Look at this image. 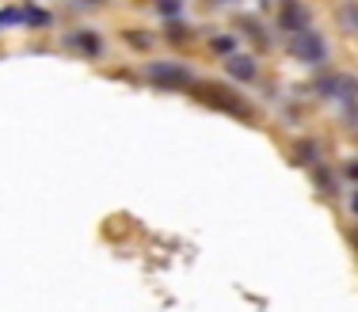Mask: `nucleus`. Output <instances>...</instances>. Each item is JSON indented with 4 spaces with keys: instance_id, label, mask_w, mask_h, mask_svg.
<instances>
[{
    "instance_id": "nucleus-14",
    "label": "nucleus",
    "mask_w": 358,
    "mask_h": 312,
    "mask_svg": "<svg viewBox=\"0 0 358 312\" xmlns=\"http://www.w3.org/2000/svg\"><path fill=\"white\" fill-rule=\"evenodd\" d=\"M92 4H99V0H92Z\"/></svg>"
},
{
    "instance_id": "nucleus-3",
    "label": "nucleus",
    "mask_w": 358,
    "mask_h": 312,
    "mask_svg": "<svg viewBox=\"0 0 358 312\" xmlns=\"http://www.w3.org/2000/svg\"><path fill=\"white\" fill-rule=\"evenodd\" d=\"M289 54L297 57V61L305 65H320L324 57H328V46H324V38L317 35V31H294V38H289Z\"/></svg>"
},
{
    "instance_id": "nucleus-10",
    "label": "nucleus",
    "mask_w": 358,
    "mask_h": 312,
    "mask_svg": "<svg viewBox=\"0 0 358 312\" xmlns=\"http://www.w3.org/2000/svg\"><path fill=\"white\" fill-rule=\"evenodd\" d=\"M214 50H217V54H225V57H229V54L236 50V42H233V38H214Z\"/></svg>"
},
{
    "instance_id": "nucleus-13",
    "label": "nucleus",
    "mask_w": 358,
    "mask_h": 312,
    "mask_svg": "<svg viewBox=\"0 0 358 312\" xmlns=\"http://www.w3.org/2000/svg\"><path fill=\"white\" fill-rule=\"evenodd\" d=\"M217 4H229V0H217Z\"/></svg>"
},
{
    "instance_id": "nucleus-4",
    "label": "nucleus",
    "mask_w": 358,
    "mask_h": 312,
    "mask_svg": "<svg viewBox=\"0 0 358 312\" xmlns=\"http://www.w3.org/2000/svg\"><path fill=\"white\" fill-rule=\"evenodd\" d=\"M305 23H309V12H305V8L297 4V0H286L282 12H278V27L294 35V31H305Z\"/></svg>"
},
{
    "instance_id": "nucleus-12",
    "label": "nucleus",
    "mask_w": 358,
    "mask_h": 312,
    "mask_svg": "<svg viewBox=\"0 0 358 312\" xmlns=\"http://www.w3.org/2000/svg\"><path fill=\"white\" fill-rule=\"evenodd\" d=\"M351 209H355V214H358V191H355V198H351Z\"/></svg>"
},
{
    "instance_id": "nucleus-11",
    "label": "nucleus",
    "mask_w": 358,
    "mask_h": 312,
    "mask_svg": "<svg viewBox=\"0 0 358 312\" xmlns=\"http://www.w3.org/2000/svg\"><path fill=\"white\" fill-rule=\"evenodd\" d=\"M187 35H191V31H187L183 23H176V20L168 23V38H187Z\"/></svg>"
},
{
    "instance_id": "nucleus-5",
    "label": "nucleus",
    "mask_w": 358,
    "mask_h": 312,
    "mask_svg": "<svg viewBox=\"0 0 358 312\" xmlns=\"http://www.w3.org/2000/svg\"><path fill=\"white\" fill-rule=\"evenodd\" d=\"M225 69H229V77L241 80V84L255 80V61H252L248 54H241V50H233V54L225 57Z\"/></svg>"
},
{
    "instance_id": "nucleus-1",
    "label": "nucleus",
    "mask_w": 358,
    "mask_h": 312,
    "mask_svg": "<svg viewBox=\"0 0 358 312\" xmlns=\"http://www.w3.org/2000/svg\"><path fill=\"white\" fill-rule=\"evenodd\" d=\"M194 96H199L202 103L225 111V114H236V118H248V114H252V107L244 103V99L236 96L233 88H225V84H202V88H194Z\"/></svg>"
},
{
    "instance_id": "nucleus-8",
    "label": "nucleus",
    "mask_w": 358,
    "mask_h": 312,
    "mask_svg": "<svg viewBox=\"0 0 358 312\" xmlns=\"http://www.w3.org/2000/svg\"><path fill=\"white\" fill-rule=\"evenodd\" d=\"M15 23H23V8H0V31L15 27Z\"/></svg>"
},
{
    "instance_id": "nucleus-7",
    "label": "nucleus",
    "mask_w": 358,
    "mask_h": 312,
    "mask_svg": "<svg viewBox=\"0 0 358 312\" xmlns=\"http://www.w3.org/2000/svg\"><path fill=\"white\" fill-rule=\"evenodd\" d=\"M23 23H27V27H35V31H42V27H50V23H54V15H50L46 8L27 4V8H23Z\"/></svg>"
},
{
    "instance_id": "nucleus-9",
    "label": "nucleus",
    "mask_w": 358,
    "mask_h": 312,
    "mask_svg": "<svg viewBox=\"0 0 358 312\" xmlns=\"http://www.w3.org/2000/svg\"><path fill=\"white\" fill-rule=\"evenodd\" d=\"M157 12L168 15V20H176V15L183 12V0H157Z\"/></svg>"
},
{
    "instance_id": "nucleus-2",
    "label": "nucleus",
    "mask_w": 358,
    "mask_h": 312,
    "mask_svg": "<svg viewBox=\"0 0 358 312\" xmlns=\"http://www.w3.org/2000/svg\"><path fill=\"white\" fill-rule=\"evenodd\" d=\"M145 77L157 84V88H191L194 84V73L179 61H149Z\"/></svg>"
},
{
    "instance_id": "nucleus-6",
    "label": "nucleus",
    "mask_w": 358,
    "mask_h": 312,
    "mask_svg": "<svg viewBox=\"0 0 358 312\" xmlns=\"http://www.w3.org/2000/svg\"><path fill=\"white\" fill-rule=\"evenodd\" d=\"M69 46L80 50L84 57H99V54H103V42H99V35H92V31H76V35H69Z\"/></svg>"
}]
</instances>
